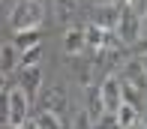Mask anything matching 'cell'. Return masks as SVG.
<instances>
[{
  "label": "cell",
  "instance_id": "obj_1",
  "mask_svg": "<svg viewBox=\"0 0 147 129\" xmlns=\"http://www.w3.org/2000/svg\"><path fill=\"white\" fill-rule=\"evenodd\" d=\"M42 21H45V3H42V0H18V3L12 6V12H9L12 33L36 30Z\"/></svg>",
  "mask_w": 147,
  "mask_h": 129
},
{
  "label": "cell",
  "instance_id": "obj_2",
  "mask_svg": "<svg viewBox=\"0 0 147 129\" xmlns=\"http://www.w3.org/2000/svg\"><path fill=\"white\" fill-rule=\"evenodd\" d=\"M117 36L123 45H138L141 42V12L132 9L129 3H123V15H120V24H117Z\"/></svg>",
  "mask_w": 147,
  "mask_h": 129
},
{
  "label": "cell",
  "instance_id": "obj_3",
  "mask_svg": "<svg viewBox=\"0 0 147 129\" xmlns=\"http://www.w3.org/2000/svg\"><path fill=\"white\" fill-rule=\"evenodd\" d=\"M30 114V96L21 84L9 90V126H24Z\"/></svg>",
  "mask_w": 147,
  "mask_h": 129
},
{
  "label": "cell",
  "instance_id": "obj_4",
  "mask_svg": "<svg viewBox=\"0 0 147 129\" xmlns=\"http://www.w3.org/2000/svg\"><path fill=\"white\" fill-rule=\"evenodd\" d=\"M99 90H102V102H105V111L108 114H117V108L123 105V87H120V78L108 75L99 84Z\"/></svg>",
  "mask_w": 147,
  "mask_h": 129
},
{
  "label": "cell",
  "instance_id": "obj_5",
  "mask_svg": "<svg viewBox=\"0 0 147 129\" xmlns=\"http://www.w3.org/2000/svg\"><path fill=\"white\" fill-rule=\"evenodd\" d=\"M120 15H123V3H99L93 12V24L105 27V30H117Z\"/></svg>",
  "mask_w": 147,
  "mask_h": 129
},
{
  "label": "cell",
  "instance_id": "obj_6",
  "mask_svg": "<svg viewBox=\"0 0 147 129\" xmlns=\"http://www.w3.org/2000/svg\"><path fill=\"white\" fill-rule=\"evenodd\" d=\"M120 78L126 81V84H132L135 90H147V72H144V66H141V60L138 57H129L123 66H120Z\"/></svg>",
  "mask_w": 147,
  "mask_h": 129
},
{
  "label": "cell",
  "instance_id": "obj_7",
  "mask_svg": "<svg viewBox=\"0 0 147 129\" xmlns=\"http://www.w3.org/2000/svg\"><path fill=\"white\" fill-rule=\"evenodd\" d=\"M63 48H66V54H72V57H81V54L87 51V36H84V27H69V30H66Z\"/></svg>",
  "mask_w": 147,
  "mask_h": 129
},
{
  "label": "cell",
  "instance_id": "obj_8",
  "mask_svg": "<svg viewBox=\"0 0 147 129\" xmlns=\"http://www.w3.org/2000/svg\"><path fill=\"white\" fill-rule=\"evenodd\" d=\"M39 108H42V111H54V114H60V111L66 108V93L60 90V87L42 90V93H39Z\"/></svg>",
  "mask_w": 147,
  "mask_h": 129
},
{
  "label": "cell",
  "instance_id": "obj_9",
  "mask_svg": "<svg viewBox=\"0 0 147 129\" xmlns=\"http://www.w3.org/2000/svg\"><path fill=\"white\" fill-rule=\"evenodd\" d=\"M87 114L93 120H99V117H105V102H102V90H99V84H90L87 87Z\"/></svg>",
  "mask_w": 147,
  "mask_h": 129
},
{
  "label": "cell",
  "instance_id": "obj_10",
  "mask_svg": "<svg viewBox=\"0 0 147 129\" xmlns=\"http://www.w3.org/2000/svg\"><path fill=\"white\" fill-rule=\"evenodd\" d=\"M21 87L27 90L30 99L39 93V87H42V72H39V66H27V69H21Z\"/></svg>",
  "mask_w": 147,
  "mask_h": 129
},
{
  "label": "cell",
  "instance_id": "obj_11",
  "mask_svg": "<svg viewBox=\"0 0 147 129\" xmlns=\"http://www.w3.org/2000/svg\"><path fill=\"white\" fill-rule=\"evenodd\" d=\"M18 57H21V51L15 48V42L12 45H0V72H3V75L15 72L18 69Z\"/></svg>",
  "mask_w": 147,
  "mask_h": 129
},
{
  "label": "cell",
  "instance_id": "obj_12",
  "mask_svg": "<svg viewBox=\"0 0 147 129\" xmlns=\"http://www.w3.org/2000/svg\"><path fill=\"white\" fill-rule=\"evenodd\" d=\"M114 117H117V123L120 126H132V123H138V117H141V108H135V105H129V102H123V105H120L117 108V114H114Z\"/></svg>",
  "mask_w": 147,
  "mask_h": 129
},
{
  "label": "cell",
  "instance_id": "obj_13",
  "mask_svg": "<svg viewBox=\"0 0 147 129\" xmlns=\"http://www.w3.org/2000/svg\"><path fill=\"white\" fill-rule=\"evenodd\" d=\"M42 60V45H33V48H24L21 57H18V69H27V66H39Z\"/></svg>",
  "mask_w": 147,
  "mask_h": 129
},
{
  "label": "cell",
  "instance_id": "obj_14",
  "mask_svg": "<svg viewBox=\"0 0 147 129\" xmlns=\"http://www.w3.org/2000/svg\"><path fill=\"white\" fill-rule=\"evenodd\" d=\"M39 42H42L39 30H21V33H15V48H18V51L33 48V45H39Z\"/></svg>",
  "mask_w": 147,
  "mask_h": 129
},
{
  "label": "cell",
  "instance_id": "obj_15",
  "mask_svg": "<svg viewBox=\"0 0 147 129\" xmlns=\"http://www.w3.org/2000/svg\"><path fill=\"white\" fill-rule=\"evenodd\" d=\"M36 120H39V126H42V129H66L63 123H60V114H54V111H42Z\"/></svg>",
  "mask_w": 147,
  "mask_h": 129
},
{
  "label": "cell",
  "instance_id": "obj_16",
  "mask_svg": "<svg viewBox=\"0 0 147 129\" xmlns=\"http://www.w3.org/2000/svg\"><path fill=\"white\" fill-rule=\"evenodd\" d=\"M90 114H87V108H81V111H75L72 114V126L69 129H90Z\"/></svg>",
  "mask_w": 147,
  "mask_h": 129
},
{
  "label": "cell",
  "instance_id": "obj_17",
  "mask_svg": "<svg viewBox=\"0 0 147 129\" xmlns=\"http://www.w3.org/2000/svg\"><path fill=\"white\" fill-rule=\"evenodd\" d=\"M9 123V90H0V126Z\"/></svg>",
  "mask_w": 147,
  "mask_h": 129
},
{
  "label": "cell",
  "instance_id": "obj_18",
  "mask_svg": "<svg viewBox=\"0 0 147 129\" xmlns=\"http://www.w3.org/2000/svg\"><path fill=\"white\" fill-rule=\"evenodd\" d=\"M21 129H42V126H39V120H27V123H24Z\"/></svg>",
  "mask_w": 147,
  "mask_h": 129
},
{
  "label": "cell",
  "instance_id": "obj_19",
  "mask_svg": "<svg viewBox=\"0 0 147 129\" xmlns=\"http://www.w3.org/2000/svg\"><path fill=\"white\" fill-rule=\"evenodd\" d=\"M123 3H129L132 9H141V0H123Z\"/></svg>",
  "mask_w": 147,
  "mask_h": 129
},
{
  "label": "cell",
  "instance_id": "obj_20",
  "mask_svg": "<svg viewBox=\"0 0 147 129\" xmlns=\"http://www.w3.org/2000/svg\"><path fill=\"white\" fill-rule=\"evenodd\" d=\"M138 60H141V66H144V72H147V54H138Z\"/></svg>",
  "mask_w": 147,
  "mask_h": 129
},
{
  "label": "cell",
  "instance_id": "obj_21",
  "mask_svg": "<svg viewBox=\"0 0 147 129\" xmlns=\"http://www.w3.org/2000/svg\"><path fill=\"white\" fill-rule=\"evenodd\" d=\"M126 129H144V123L138 120V123H132V126H126Z\"/></svg>",
  "mask_w": 147,
  "mask_h": 129
},
{
  "label": "cell",
  "instance_id": "obj_22",
  "mask_svg": "<svg viewBox=\"0 0 147 129\" xmlns=\"http://www.w3.org/2000/svg\"><path fill=\"white\" fill-rule=\"evenodd\" d=\"M99 3H123V0H96V6Z\"/></svg>",
  "mask_w": 147,
  "mask_h": 129
},
{
  "label": "cell",
  "instance_id": "obj_23",
  "mask_svg": "<svg viewBox=\"0 0 147 129\" xmlns=\"http://www.w3.org/2000/svg\"><path fill=\"white\" fill-rule=\"evenodd\" d=\"M3 81H6V75H3V72H0V90H3Z\"/></svg>",
  "mask_w": 147,
  "mask_h": 129
},
{
  "label": "cell",
  "instance_id": "obj_24",
  "mask_svg": "<svg viewBox=\"0 0 147 129\" xmlns=\"http://www.w3.org/2000/svg\"><path fill=\"white\" fill-rule=\"evenodd\" d=\"M3 129H21V126H9V123H6V126H3Z\"/></svg>",
  "mask_w": 147,
  "mask_h": 129
},
{
  "label": "cell",
  "instance_id": "obj_25",
  "mask_svg": "<svg viewBox=\"0 0 147 129\" xmlns=\"http://www.w3.org/2000/svg\"><path fill=\"white\" fill-rule=\"evenodd\" d=\"M0 3H3V0H0Z\"/></svg>",
  "mask_w": 147,
  "mask_h": 129
}]
</instances>
